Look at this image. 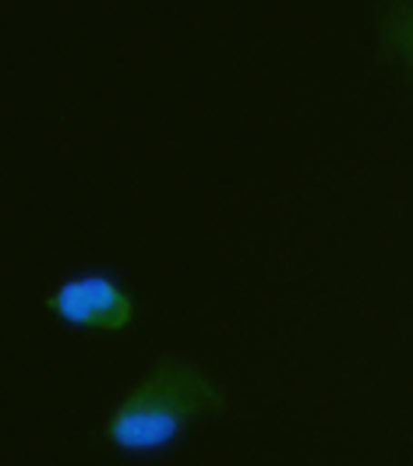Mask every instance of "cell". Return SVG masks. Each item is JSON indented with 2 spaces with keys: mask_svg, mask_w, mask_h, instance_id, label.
Segmentation results:
<instances>
[{
  "mask_svg": "<svg viewBox=\"0 0 413 466\" xmlns=\"http://www.w3.org/2000/svg\"><path fill=\"white\" fill-rule=\"evenodd\" d=\"M187 413L184 400H163V392H152L146 400L124 407L110 424V435L124 449H152L177 435L180 420Z\"/></svg>",
  "mask_w": 413,
  "mask_h": 466,
  "instance_id": "2",
  "label": "cell"
},
{
  "mask_svg": "<svg viewBox=\"0 0 413 466\" xmlns=\"http://www.w3.org/2000/svg\"><path fill=\"white\" fill-rule=\"evenodd\" d=\"M54 308L71 325H92V329H110L131 315V304L114 279L103 276H82L71 279L54 293Z\"/></svg>",
  "mask_w": 413,
  "mask_h": 466,
  "instance_id": "1",
  "label": "cell"
}]
</instances>
